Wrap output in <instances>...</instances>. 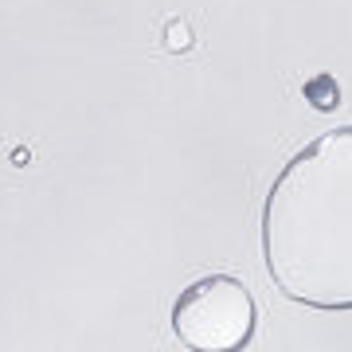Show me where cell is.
Masks as SVG:
<instances>
[{
  "label": "cell",
  "instance_id": "cell-1",
  "mask_svg": "<svg viewBox=\"0 0 352 352\" xmlns=\"http://www.w3.org/2000/svg\"><path fill=\"white\" fill-rule=\"evenodd\" d=\"M263 263L294 305L352 309V126L294 153L263 200Z\"/></svg>",
  "mask_w": 352,
  "mask_h": 352
},
{
  "label": "cell",
  "instance_id": "cell-2",
  "mask_svg": "<svg viewBox=\"0 0 352 352\" xmlns=\"http://www.w3.org/2000/svg\"><path fill=\"white\" fill-rule=\"evenodd\" d=\"M258 329V305L235 274H200L176 294L173 333L192 352H239Z\"/></svg>",
  "mask_w": 352,
  "mask_h": 352
},
{
  "label": "cell",
  "instance_id": "cell-3",
  "mask_svg": "<svg viewBox=\"0 0 352 352\" xmlns=\"http://www.w3.org/2000/svg\"><path fill=\"white\" fill-rule=\"evenodd\" d=\"M302 98L314 106L317 113H333L340 106V87L333 75H314L309 82L302 87Z\"/></svg>",
  "mask_w": 352,
  "mask_h": 352
}]
</instances>
